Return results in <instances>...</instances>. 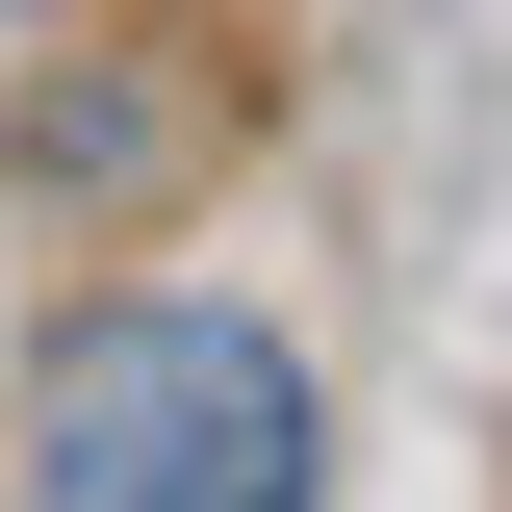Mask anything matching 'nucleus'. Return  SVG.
Here are the masks:
<instances>
[{
  "label": "nucleus",
  "mask_w": 512,
  "mask_h": 512,
  "mask_svg": "<svg viewBox=\"0 0 512 512\" xmlns=\"http://www.w3.org/2000/svg\"><path fill=\"white\" fill-rule=\"evenodd\" d=\"M26 487L52 512H282L308 487V384H282V333L231 308H77L52 384H26Z\"/></svg>",
  "instance_id": "nucleus-1"
}]
</instances>
